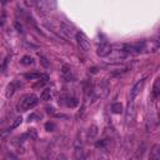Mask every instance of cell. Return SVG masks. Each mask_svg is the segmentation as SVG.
I'll use <instances>...</instances> for the list:
<instances>
[{
	"instance_id": "6da1fadb",
	"label": "cell",
	"mask_w": 160,
	"mask_h": 160,
	"mask_svg": "<svg viewBox=\"0 0 160 160\" xmlns=\"http://www.w3.org/2000/svg\"><path fill=\"white\" fill-rule=\"evenodd\" d=\"M38 104H39V98L36 95H34V94H29V95H25L20 100L18 108H19L20 111H28V110L35 108Z\"/></svg>"
},
{
	"instance_id": "7a4b0ae2",
	"label": "cell",
	"mask_w": 160,
	"mask_h": 160,
	"mask_svg": "<svg viewBox=\"0 0 160 160\" xmlns=\"http://www.w3.org/2000/svg\"><path fill=\"white\" fill-rule=\"evenodd\" d=\"M140 48V52H155L159 49V41L158 40H144L141 42H138Z\"/></svg>"
},
{
	"instance_id": "3957f363",
	"label": "cell",
	"mask_w": 160,
	"mask_h": 160,
	"mask_svg": "<svg viewBox=\"0 0 160 160\" xmlns=\"http://www.w3.org/2000/svg\"><path fill=\"white\" fill-rule=\"evenodd\" d=\"M129 54L125 50H111L105 58L108 59L109 62H120L122 61Z\"/></svg>"
},
{
	"instance_id": "277c9868",
	"label": "cell",
	"mask_w": 160,
	"mask_h": 160,
	"mask_svg": "<svg viewBox=\"0 0 160 160\" xmlns=\"http://www.w3.org/2000/svg\"><path fill=\"white\" fill-rule=\"evenodd\" d=\"M76 40H78L79 46H80L84 51H89V50H90V40L86 38L85 34L78 32V34H76Z\"/></svg>"
},
{
	"instance_id": "5b68a950",
	"label": "cell",
	"mask_w": 160,
	"mask_h": 160,
	"mask_svg": "<svg viewBox=\"0 0 160 160\" xmlns=\"http://www.w3.org/2000/svg\"><path fill=\"white\" fill-rule=\"evenodd\" d=\"M134 119H135V102H134V99H130L129 105H128V111H126V121H128V124L132 122Z\"/></svg>"
},
{
	"instance_id": "8992f818",
	"label": "cell",
	"mask_w": 160,
	"mask_h": 160,
	"mask_svg": "<svg viewBox=\"0 0 160 160\" xmlns=\"http://www.w3.org/2000/svg\"><path fill=\"white\" fill-rule=\"evenodd\" d=\"M144 84H145V79H141L140 81H138V82L132 86V89H131V91H130V99H135V98L140 94V91H141L142 88H144Z\"/></svg>"
},
{
	"instance_id": "52a82bcc",
	"label": "cell",
	"mask_w": 160,
	"mask_h": 160,
	"mask_svg": "<svg viewBox=\"0 0 160 160\" xmlns=\"http://www.w3.org/2000/svg\"><path fill=\"white\" fill-rule=\"evenodd\" d=\"M20 85H21V84H20L18 80L11 81V82L6 86V89H5V96H6V98H11V96L14 95V92L16 91V89H18Z\"/></svg>"
},
{
	"instance_id": "ba28073f",
	"label": "cell",
	"mask_w": 160,
	"mask_h": 160,
	"mask_svg": "<svg viewBox=\"0 0 160 160\" xmlns=\"http://www.w3.org/2000/svg\"><path fill=\"white\" fill-rule=\"evenodd\" d=\"M95 91L98 92V95H100V96H105V95L108 94V91H109L108 81H105V80H104V81H100V82L98 84Z\"/></svg>"
},
{
	"instance_id": "9c48e42d",
	"label": "cell",
	"mask_w": 160,
	"mask_h": 160,
	"mask_svg": "<svg viewBox=\"0 0 160 160\" xmlns=\"http://www.w3.org/2000/svg\"><path fill=\"white\" fill-rule=\"evenodd\" d=\"M111 51V46L109 45V44H106V42H104V44H100L99 46H98V50H96V54L99 55V56H101V58H105L109 52Z\"/></svg>"
},
{
	"instance_id": "30bf717a",
	"label": "cell",
	"mask_w": 160,
	"mask_h": 160,
	"mask_svg": "<svg viewBox=\"0 0 160 160\" xmlns=\"http://www.w3.org/2000/svg\"><path fill=\"white\" fill-rule=\"evenodd\" d=\"M52 96H54V90H52V89H49V88L44 89V90H42V92H41V95H40L41 100H45V101L51 100V99H52Z\"/></svg>"
},
{
	"instance_id": "8fae6325",
	"label": "cell",
	"mask_w": 160,
	"mask_h": 160,
	"mask_svg": "<svg viewBox=\"0 0 160 160\" xmlns=\"http://www.w3.org/2000/svg\"><path fill=\"white\" fill-rule=\"evenodd\" d=\"M62 102L68 106V108H74L78 105V100L75 98H71V96H64V100Z\"/></svg>"
},
{
	"instance_id": "7c38bea8",
	"label": "cell",
	"mask_w": 160,
	"mask_h": 160,
	"mask_svg": "<svg viewBox=\"0 0 160 160\" xmlns=\"http://www.w3.org/2000/svg\"><path fill=\"white\" fill-rule=\"evenodd\" d=\"M152 94H154V98H159V95H160V78H156L154 81Z\"/></svg>"
},
{
	"instance_id": "4fadbf2b",
	"label": "cell",
	"mask_w": 160,
	"mask_h": 160,
	"mask_svg": "<svg viewBox=\"0 0 160 160\" xmlns=\"http://www.w3.org/2000/svg\"><path fill=\"white\" fill-rule=\"evenodd\" d=\"M96 135H98V126L96 125H91L89 128V130H88V134H86L88 140H92Z\"/></svg>"
},
{
	"instance_id": "5bb4252c",
	"label": "cell",
	"mask_w": 160,
	"mask_h": 160,
	"mask_svg": "<svg viewBox=\"0 0 160 160\" xmlns=\"http://www.w3.org/2000/svg\"><path fill=\"white\" fill-rule=\"evenodd\" d=\"M111 111L114 114H122L124 112V106L121 102H114L111 105Z\"/></svg>"
},
{
	"instance_id": "9a60e30c",
	"label": "cell",
	"mask_w": 160,
	"mask_h": 160,
	"mask_svg": "<svg viewBox=\"0 0 160 160\" xmlns=\"http://www.w3.org/2000/svg\"><path fill=\"white\" fill-rule=\"evenodd\" d=\"M34 2L36 4V6L40 9V11L42 12V14H45L46 11H48V9H49V6L46 5V2H45V0H34Z\"/></svg>"
},
{
	"instance_id": "2e32d148",
	"label": "cell",
	"mask_w": 160,
	"mask_h": 160,
	"mask_svg": "<svg viewBox=\"0 0 160 160\" xmlns=\"http://www.w3.org/2000/svg\"><path fill=\"white\" fill-rule=\"evenodd\" d=\"M40 76H41V74H40V72H38V71L26 72V74L24 75V78H25V79H28V80H39V79H40Z\"/></svg>"
},
{
	"instance_id": "e0dca14e",
	"label": "cell",
	"mask_w": 160,
	"mask_h": 160,
	"mask_svg": "<svg viewBox=\"0 0 160 160\" xmlns=\"http://www.w3.org/2000/svg\"><path fill=\"white\" fill-rule=\"evenodd\" d=\"M36 130L35 129H29L25 134H22V136H21V139H25V138H28V139H36Z\"/></svg>"
},
{
	"instance_id": "ac0fdd59",
	"label": "cell",
	"mask_w": 160,
	"mask_h": 160,
	"mask_svg": "<svg viewBox=\"0 0 160 160\" xmlns=\"http://www.w3.org/2000/svg\"><path fill=\"white\" fill-rule=\"evenodd\" d=\"M160 146L159 145H155L154 148H152V150H151V154H150V158L151 159H154V160H158V159H160Z\"/></svg>"
},
{
	"instance_id": "d6986e66",
	"label": "cell",
	"mask_w": 160,
	"mask_h": 160,
	"mask_svg": "<svg viewBox=\"0 0 160 160\" xmlns=\"http://www.w3.org/2000/svg\"><path fill=\"white\" fill-rule=\"evenodd\" d=\"M20 62H21L22 65H31V64L34 62V59H32L30 55H25V56H22V58H21Z\"/></svg>"
},
{
	"instance_id": "ffe728a7",
	"label": "cell",
	"mask_w": 160,
	"mask_h": 160,
	"mask_svg": "<svg viewBox=\"0 0 160 160\" xmlns=\"http://www.w3.org/2000/svg\"><path fill=\"white\" fill-rule=\"evenodd\" d=\"M40 64H41L45 69H49V68H50V61H49L44 55H40Z\"/></svg>"
},
{
	"instance_id": "44dd1931",
	"label": "cell",
	"mask_w": 160,
	"mask_h": 160,
	"mask_svg": "<svg viewBox=\"0 0 160 160\" xmlns=\"http://www.w3.org/2000/svg\"><path fill=\"white\" fill-rule=\"evenodd\" d=\"M55 128H56V125H55V122H52V121H48V122L45 124V130H46V131H54Z\"/></svg>"
},
{
	"instance_id": "7402d4cb",
	"label": "cell",
	"mask_w": 160,
	"mask_h": 160,
	"mask_svg": "<svg viewBox=\"0 0 160 160\" xmlns=\"http://www.w3.org/2000/svg\"><path fill=\"white\" fill-rule=\"evenodd\" d=\"M21 122H22V118H21V116L16 118V119H15V121L12 122V125H11V129H15V128H18V126H19Z\"/></svg>"
},
{
	"instance_id": "603a6c76",
	"label": "cell",
	"mask_w": 160,
	"mask_h": 160,
	"mask_svg": "<svg viewBox=\"0 0 160 160\" xmlns=\"http://www.w3.org/2000/svg\"><path fill=\"white\" fill-rule=\"evenodd\" d=\"M14 26H15V29H16V30H18L19 32H21V34L24 32V29H22V25H21V24L19 22V21H15V22H14Z\"/></svg>"
},
{
	"instance_id": "cb8c5ba5",
	"label": "cell",
	"mask_w": 160,
	"mask_h": 160,
	"mask_svg": "<svg viewBox=\"0 0 160 160\" xmlns=\"http://www.w3.org/2000/svg\"><path fill=\"white\" fill-rule=\"evenodd\" d=\"M35 118H38V119H40V118H41V115H38V114H35V112H34V114H31V115H29V118H28V120H29V121H34V119H35Z\"/></svg>"
},
{
	"instance_id": "d4e9b609",
	"label": "cell",
	"mask_w": 160,
	"mask_h": 160,
	"mask_svg": "<svg viewBox=\"0 0 160 160\" xmlns=\"http://www.w3.org/2000/svg\"><path fill=\"white\" fill-rule=\"evenodd\" d=\"M8 1H9V0H1V4H2V5H5Z\"/></svg>"
},
{
	"instance_id": "484cf974",
	"label": "cell",
	"mask_w": 160,
	"mask_h": 160,
	"mask_svg": "<svg viewBox=\"0 0 160 160\" xmlns=\"http://www.w3.org/2000/svg\"><path fill=\"white\" fill-rule=\"evenodd\" d=\"M2 69H4V66L1 65V62H0V71H2Z\"/></svg>"
}]
</instances>
